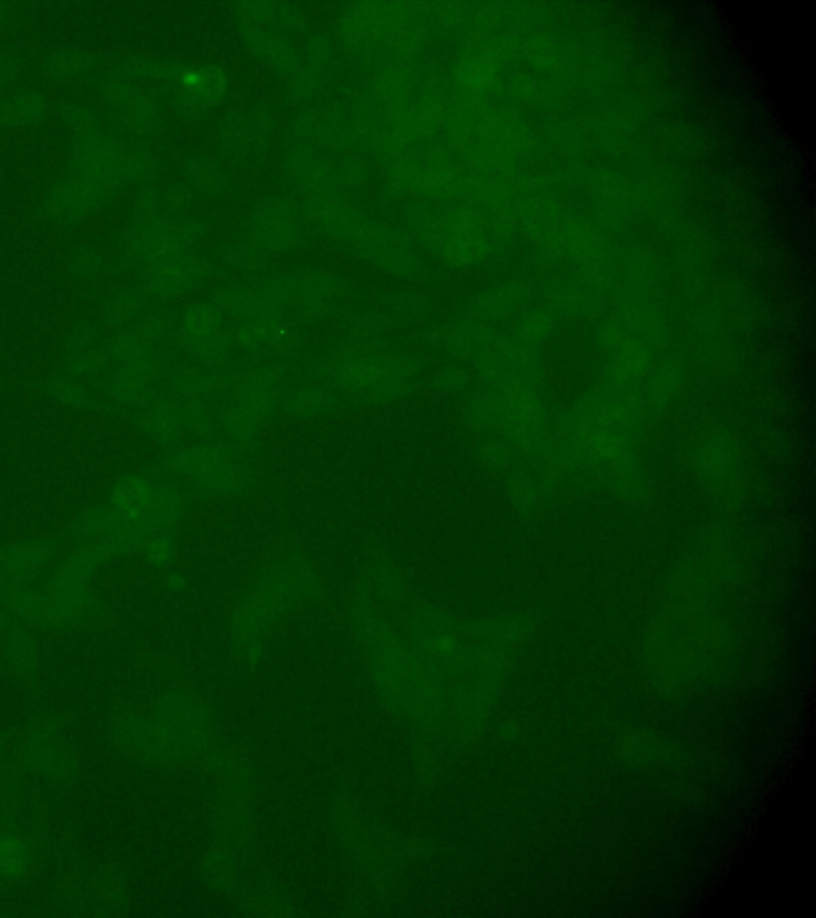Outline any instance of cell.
<instances>
[{
    "instance_id": "obj_1",
    "label": "cell",
    "mask_w": 816,
    "mask_h": 918,
    "mask_svg": "<svg viewBox=\"0 0 816 918\" xmlns=\"http://www.w3.org/2000/svg\"><path fill=\"white\" fill-rule=\"evenodd\" d=\"M361 628L381 697L412 726L436 727L445 710L444 679L436 660L369 620L361 619Z\"/></svg>"
},
{
    "instance_id": "obj_2",
    "label": "cell",
    "mask_w": 816,
    "mask_h": 918,
    "mask_svg": "<svg viewBox=\"0 0 816 918\" xmlns=\"http://www.w3.org/2000/svg\"><path fill=\"white\" fill-rule=\"evenodd\" d=\"M211 746V721L203 703L182 689L166 692L153 721L142 718L134 734V750L158 761L204 753Z\"/></svg>"
},
{
    "instance_id": "obj_3",
    "label": "cell",
    "mask_w": 816,
    "mask_h": 918,
    "mask_svg": "<svg viewBox=\"0 0 816 918\" xmlns=\"http://www.w3.org/2000/svg\"><path fill=\"white\" fill-rule=\"evenodd\" d=\"M112 198L91 174L66 169L64 176L48 190L42 208L45 216L53 222L75 224Z\"/></svg>"
},
{
    "instance_id": "obj_4",
    "label": "cell",
    "mask_w": 816,
    "mask_h": 918,
    "mask_svg": "<svg viewBox=\"0 0 816 918\" xmlns=\"http://www.w3.org/2000/svg\"><path fill=\"white\" fill-rule=\"evenodd\" d=\"M50 541H20L0 549V573L12 584H28L42 566L53 558Z\"/></svg>"
},
{
    "instance_id": "obj_5",
    "label": "cell",
    "mask_w": 816,
    "mask_h": 918,
    "mask_svg": "<svg viewBox=\"0 0 816 918\" xmlns=\"http://www.w3.org/2000/svg\"><path fill=\"white\" fill-rule=\"evenodd\" d=\"M128 515L118 512L110 504H96L82 510L71 523V534L77 544H90L107 538L109 534L120 530Z\"/></svg>"
},
{
    "instance_id": "obj_6",
    "label": "cell",
    "mask_w": 816,
    "mask_h": 918,
    "mask_svg": "<svg viewBox=\"0 0 816 918\" xmlns=\"http://www.w3.org/2000/svg\"><path fill=\"white\" fill-rule=\"evenodd\" d=\"M700 475L711 482L726 480L735 466L734 445L726 434H716L700 445L695 455Z\"/></svg>"
},
{
    "instance_id": "obj_7",
    "label": "cell",
    "mask_w": 816,
    "mask_h": 918,
    "mask_svg": "<svg viewBox=\"0 0 816 918\" xmlns=\"http://www.w3.org/2000/svg\"><path fill=\"white\" fill-rule=\"evenodd\" d=\"M47 110V99L39 91H26L0 101V126L23 128L39 122Z\"/></svg>"
},
{
    "instance_id": "obj_8",
    "label": "cell",
    "mask_w": 816,
    "mask_h": 918,
    "mask_svg": "<svg viewBox=\"0 0 816 918\" xmlns=\"http://www.w3.org/2000/svg\"><path fill=\"white\" fill-rule=\"evenodd\" d=\"M150 503L149 483L138 475L122 477L110 488L109 504L123 515L136 518L147 509Z\"/></svg>"
},
{
    "instance_id": "obj_9",
    "label": "cell",
    "mask_w": 816,
    "mask_h": 918,
    "mask_svg": "<svg viewBox=\"0 0 816 918\" xmlns=\"http://www.w3.org/2000/svg\"><path fill=\"white\" fill-rule=\"evenodd\" d=\"M48 396L64 408H71L75 412H102L107 410L109 405L99 401L98 397L88 391L82 383L74 380L56 381L48 388Z\"/></svg>"
},
{
    "instance_id": "obj_10",
    "label": "cell",
    "mask_w": 816,
    "mask_h": 918,
    "mask_svg": "<svg viewBox=\"0 0 816 918\" xmlns=\"http://www.w3.org/2000/svg\"><path fill=\"white\" fill-rule=\"evenodd\" d=\"M5 603L18 619L28 624L42 625L45 614V595L28 584H12L5 592Z\"/></svg>"
},
{
    "instance_id": "obj_11",
    "label": "cell",
    "mask_w": 816,
    "mask_h": 918,
    "mask_svg": "<svg viewBox=\"0 0 816 918\" xmlns=\"http://www.w3.org/2000/svg\"><path fill=\"white\" fill-rule=\"evenodd\" d=\"M110 359L101 346L69 353L66 361L67 373L74 380H98L109 370Z\"/></svg>"
},
{
    "instance_id": "obj_12",
    "label": "cell",
    "mask_w": 816,
    "mask_h": 918,
    "mask_svg": "<svg viewBox=\"0 0 816 918\" xmlns=\"http://www.w3.org/2000/svg\"><path fill=\"white\" fill-rule=\"evenodd\" d=\"M95 59L82 51H56L45 61V71L56 80L77 79L90 71Z\"/></svg>"
},
{
    "instance_id": "obj_13",
    "label": "cell",
    "mask_w": 816,
    "mask_h": 918,
    "mask_svg": "<svg viewBox=\"0 0 816 918\" xmlns=\"http://www.w3.org/2000/svg\"><path fill=\"white\" fill-rule=\"evenodd\" d=\"M141 310V302L130 292L118 291L110 294L102 305V319L107 327L117 329L130 321Z\"/></svg>"
},
{
    "instance_id": "obj_14",
    "label": "cell",
    "mask_w": 816,
    "mask_h": 918,
    "mask_svg": "<svg viewBox=\"0 0 816 918\" xmlns=\"http://www.w3.org/2000/svg\"><path fill=\"white\" fill-rule=\"evenodd\" d=\"M510 493H512V499H514L518 509L523 510V512L533 509L538 504L539 499L544 496L541 480L528 471H517L512 475Z\"/></svg>"
},
{
    "instance_id": "obj_15",
    "label": "cell",
    "mask_w": 816,
    "mask_h": 918,
    "mask_svg": "<svg viewBox=\"0 0 816 918\" xmlns=\"http://www.w3.org/2000/svg\"><path fill=\"white\" fill-rule=\"evenodd\" d=\"M59 115L77 136L99 131V120L93 110L75 102H64L59 106Z\"/></svg>"
},
{
    "instance_id": "obj_16",
    "label": "cell",
    "mask_w": 816,
    "mask_h": 918,
    "mask_svg": "<svg viewBox=\"0 0 816 918\" xmlns=\"http://www.w3.org/2000/svg\"><path fill=\"white\" fill-rule=\"evenodd\" d=\"M101 96L110 107V112H123L139 98L138 91L122 80H104L99 87Z\"/></svg>"
},
{
    "instance_id": "obj_17",
    "label": "cell",
    "mask_w": 816,
    "mask_h": 918,
    "mask_svg": "<svg viewBox=\"0 0 816 918\" xmlns=\"http://www.w3.org/2000/svg\"><path fill=\"white\" fill-rule=\"evenodd\" d=\"M120 168L125 174L126 182L142 181V179H146L149 176L150 169H152V161H150L149 155L144 150L126 144L122 158H120Z\"/></svg>"
},
{
    "instance_id": "obj_18",
    "label": "cell",
    "mask_w": 816,
    "mask_h": 918,
    "mask_svg": "<svg viewBox=\"0 0 816 918\" xmlns=\"http://www.w3.org/2000/svg\"><path fill=\"white\" fill-rule=\"evenodd\" d=\"M28 850L13 839L0 840V872H15L26 864Z\"/></svg>"
},
{
    "instance_id": "obj_19",
    "label": "cell",
    "mask_w": 816,
    "mask_h": 918,
    "mask_svg": "<svg viewBox=\"0 0 816 918\" xmlns=\"http://www.w3.org/2000/svg\"><path fill=\"white\" fill-rule=\"evenodd\" d=\"M72 271L82 278H93L104 268V260L98 252L90 248L80 249L71 263Z\"/></svg>"
},
{
    "instance_id": "obj_20",
    "label": "cell",
    "mask_w": 816,
    "mask_h": 918,
    "mask_svg": "<svg viewBox=\"0 0 816 918\" xmlns=\"http://www.w3.org/2000/svg\"><path fill=\"white\" fill-rule=\"evenodd\" d=\"M7 652L8 656L12 657L16 662H29L32 654H34V644H32L28 633H24L23 630H13L8 635Z\"/></svg>"
},
{
    "instance_id": "obj_21",
    "label": "cell",
    "mask_w": 816,
    "mask_h": 918,
    "mask_svg": "<svg viewBox=\"0 0 816 918\" xmlns=\"http://www.w3.org/2000/svg\"><path fill=\"white\" fill-rule=\"evenodd\" d=\"M98 337V327L93 326V324H83V326L77 327L75 332H72L71 340H69V353H77V351L93 348L91 345L98 342Z\"/></svg>"
},
{
    "instance_id": "obj_22",
    "label": "cell",
    "mask_w": 816,
    "mask_h": 918,
    "mask_svg": "<svg viewBox=\"0 0 816 918\" xmlns=\"http://www.w3.org/2000/svg\"><path fill=\"white\" fill-rule=\"evenodd\" d=\"M18 74V61L13 56L0 58V88L5 87L8 82H12Z\"/></svg>"
},
{
    "instance_id": "obj_23",
    "label": "cell",
    "mask_w": 816,
    "mask_h": 918,
    "mask_svg": "<svg viewBox=\"0 0 816 918\" xmlns=\"http://www.w3.org/2000/svg\"><path fill=\"white\" fill-rule=\"evenodd\" d=\"M182 82L187 85V87H198L201 88L204 85V77L197 71H187L182 75Z\"/></svg>"
},
{
    "instance_id": "obj_24",
    "label": "cell",
    "mask_w": 816,
    "mask_h": 918,
    "mask_svg": "<svg viewBox=\"0 0 816 918\" xmlns=\"http://www.w3.org/2000/svg\"><path fill=\"white\" fill-rule=\"evenodd\" d=\"M5 16H7V8L4 4H0V21H4Z\"/></svg>"
},
{
    "instance_id": "obj_25",
    "label": "cell",
    "mask_w": 816,
    "mask_h": 918,
    "mask_svg": "<svg viewBox=\"0 0 816 918\" xmlns=\"http://www.w3.org/2000/svg\"><path fill=\"white\" fill-rule=\"evenodd\" d=\"M4 625H5V619H4V616H2V612H0V632L4 630Z\"/></svg>"
}]
</instances>
